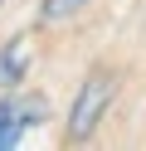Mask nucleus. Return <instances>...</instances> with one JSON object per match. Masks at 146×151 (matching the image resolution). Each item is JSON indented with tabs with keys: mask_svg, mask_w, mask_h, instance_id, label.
I'll list each match as a JSON object with an SVG mask.
<instances>
[{
	"mask_svg": "<svg viewBox=\"0 0 146 151\" xmlns=\"http://www.w3.org/2000/svg\"><path fill=\"white\" fill-rule=\"evenodd\" d=\"M83 5L88 0H39V15H44V24H63V20H73Z\"/></svg>",
	"mask_w": 146,
	"mask_h": 151,
	"instance_id": "obj_4",
	"label": "nucleus"
},
{
	"mask_svg": "<svg viewBox=\"0 0 146 151\" xmlns=\"http://www.w3.org/2000/svg\"><path fill=\"white\" fill-rule=\"evenodd\" d=\"M29 59H34V44H29L24 34H19V39H10L5 49H0V88H15V83L24 78Z\"/></svg>",
	"mask_w": 146,
	"mask_h": 151,
	"instance_id": "obj_3",
	"label": "nucleus"
},
{
	"mask_svg": "<svg viewBox=\"0 0 146 151\" xmlns=\"http://www.w3.org/2000/svg\"><path fill=\"white\" fill-rule=\"evenodd\" d=\"M112 93H117V78H112V73H93V78H83V93H78L73 112H68V137H73V141H83L88 132L102 122Z\"/></svg>",
	"mask_w": 146,
	"mask_h": 151,
	"instance_id": "obj_1",
	"label": "nucleus"
},
{
	"mask_svg": "<svg viewBox=\"0 0 146 151\" xmlns=\"http://www.w3.org/2000/svg\"><path fill=\"white\" fill-rule=\"evenodd\" d=\"M39 112H44V102H34V98H5V102H0V151L19 146L24 127H34Z\"/></svg>",
	"mask_w": 146,
	"mask_h": 151,
	"instance_id": "obj_2",
	"label": "nucleus"
}]
</instances>
